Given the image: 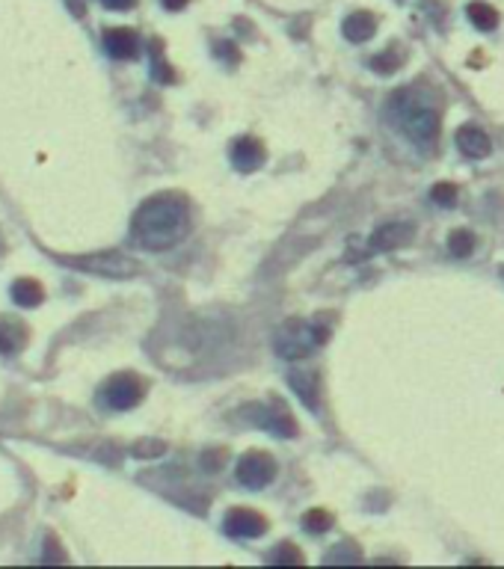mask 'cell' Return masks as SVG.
Instances as JSON below:
<instances>
[{"instance_id":"1","label":"cell","mask_w":504,"mask_h":569,"mask_svg":"<svg viewBox=\"0 0 504 569\" xmlns=\"http://www.w3.org/2000/svg\"><path fill=\"white\" fill-rule=\"evenodd\" d=\"M190 231V208L184 196L161 193L140 204L131 220V237L148 252H166L179 246Z\"/></svg>"},{"instance_id":"2","label":"cell","mask_w":504,"mask_h":569,"mask_svg":"<svg viewBox=\"0 0 504 569\" xmlns=\"http://www.w3.org/2000/svg\"><path fill=\"white\" fill-rule=\"evenodd\" d=\"M386 113H388V122H392L415 148L421 151L436 148L442 119H439V110L428 98H421L419 92H412V89H397V92L388 98Z\"/></svg>"},{"instance_id":"3","label":"cell","mask_w":504,"mask_h":569,"mask_svg":"<svg viewBox=\"0 0 504 569\" xmlns=\"http://www.w3.org/2000/svg\"><path fill=\"white\" fill-rule=\"evenodd\" d=\"M326 341V326L312 324V320H285L276 335H273V350H276L279 359H306L308 353H315L317 347Z\"/></svg>"},{"instance_id":"4","label":"cell","mask_w":504,"mask_h":569,"mask_svg":"<svg viewBox=\"0 0 504 569\" xmlns=\"http://www.w3.org/2000/svg\"><path fill=\"white\" fill-rule=\"evenodd\" d=\"M72 267H81L86 273L104 276V279H131V276L140 273V264L134 258L122 255V252H95V255H81V258H68Z\"/></svg>"},{"instance_id":"5","label":"cell","mask_w":504,"mask_h":569,"mask_svg":"<svg viewBox=\"0 0 504 569\" xmlns=\"http://www.w3.org/2000/svg\"><path fill=\"white\" fill-rule=\"evenodd\" d=\"M146 395V386L137 373H116L101 386L99 400L110 409H134Z\"/></svg>"},{"instance_id":"6","label":"cell","mask_w":504,"mask_h":569,"mask_svg":"<svg viewBox=\"0 0 504 569\" xmlns=\"http://www.w3.org/2000/svg\"><path fill=\"white\" fill-rule=\"evenodd\" d=\"M235 477H237V484L246 489H264L273 484V477H276V460L264 451H250L237 460Z\"/></svg>"},{"instance_id":"7","label":"cell","mask_w":504,"mask_h":569,"mask_svg":"<svg viewBox=\"0 0 504 569\" xmlns=\"http://www.w3.org/2000/svg\"><path fill=\"white\" fill-rule=\"evenodd\" d=\"M223 528L228 537H235V540H255L268 531V519H264L261 513L250 510V507H235V510L226 513Z\"/></svg>"},{"instance_id":"8","label":"cell","mask_w":504,"mask_h":569,"mask_svg":"<svg viewBox=\"0 0 504 569\" xmlns=\"http://www.w3.org/2000/svg\"><path fill=\"white\" fill-rule=\"evenodd\" d=\"M246 415H252L261 430H270L276 436H297V421L291 418V413L285 406L276 404V400H273V404H259Z\"/></svg>"},{"instance_id":"9","label":"cell","mask_w":504,"mask_h":569,"mask_svg":"<svg viewBox=\"0 0 504 569\" xmlns=\"http://www.w3.org/2000/svg\"><path fill=\"white\" fill-rule=\"evenodd\" d=\"M410 237H412L410 222H386V226H380L374 231V237H371V252H388V249L410 244Z\"/></svg>"},{"instance_id":"10","label":"cell","mask_w":504,"mask_h":569,"mask_svg":"<svg viewBox=\"0 0 504 569\" xmlns=\"http://www.w3.org/2000/svg\"><path fill=\"white\" fill-rule=\"evenodd\" d=\"M232 164L241 169V172H252V169H259L261 166V160H264V146L255 137H237L232 142Z\"/></svg>"},{"instance_id":"11","label":"cell","mask_w":504,"mask_h":569,"mask_svg":"<svg viewBox=\"0 0 504 569\" xmlns=\"http://www.w3.org/2000/svg\"><path fill=\"white\" fill-rule=\"evenodd\" d=\"M457 148L463 151L466 157L481 160V157H490L492 142L481 128H477V124H463V128L457 131Z\"/></svg>"},{"instance_id":"12","label":"cell","mask_w":504,"mask_h":569,"mask_svg":"<svg viewBox=\"0 0 504 569\" xmlns=\"http://www.w3.org/2000/svg\"><path fill=\"white\" fill-rule=\"evenodd\" d=\"M104 48H108L110 57H116V60H134L140 53V39L134 30L113 27V30L104 33Z\"/></svg>"},{"instance_id":"13","label":"cell","mask_w":504,"mask_h":569,"mask_svg":"<svg viewBox=\"0 0 504 569\" xmlns=\"http://www.w3.org/2000/svg\"><path fill=\"white\" fill-rule=\"evenodd\" d=\"M288 386L294 389V395L303 400L308 409H321V382H317V373H312V371H291L288 373Z\"/></svg>"},{"instance_id":"14","label":"cell","mask_w":504,"mask_h":569,"mask_svg":"<svg viewBox=\"0 0 504 569\" xmlns=\"http://www.w3.org/2000/svg\"><path fill=\"white\" fill-rule=\"evenodd\" d=\"M341 30L350 42H356V44L368 42V39H374V33H377V18L371 12H353L344 18Z\"/></svg>"},{"instance_id":"15","label":"cell","mask_w":504,"mask_h":569,"mask_svg":"<svg viewBox=\"0 0 504 569\" xmlns=\"http://www.w3.org/2000/svg\"><path fill=\"white\" fill-rule=\"evenodd\" d=\"M42 288H39V282H33V279H21V282H15L12 284V300L19 302L21 309H33V306H39L42 302Z\"/></svg>"},{"instance_id":"16","label":"cell","mask_w":504,"mask_h":569,"mask_svg":"<svg viewBox=\"0 0 504 569\" xmlns=\"http://www.w3.org/2000/svg\"><path fill=\"white\" fill-rule=\"evenodd\" d=\"M28 344V335H24V326L15 324H0V353H19L21 347Z\"/></svg>"},{"instance_id":"17","label":"cell","mask_w":504,"mask_h":569,"mask_svg":"<svg viewBox=\"0 0 504 569\" xmlns=\"http://www.w3.org/2000/svg\"><path fill=\"white\" fill-rule=\"evenodd\" d=\"M466 12L472 18V24L481 27V30H495V24H499V12H495L490 4H481V0H477V4H468Z\"/></svg>"},{"instance_id":"18","label":"cell","mask_w":504,"mask_h":569,"mask_svg":"<svg viewBox=\"0 0 504 569\" xmlns=\"http://www.w3.org/2000/svg\"><path fill=\"white\" fill-rule=\"evenodd\" d=\"M448 249L454 258H468L475 252V235L468 228H457L448 235Z\"/></svg>"},{"instance_id":"19","label":"cell","mask_w":504,"mask_h":569,"mask_svg":"<svg viewBox=\"0 0 504 569\" xmlns=\"http://www.w3.org/2000/svg\"><path fill=\"white\" fill-rule=\"evenodd\" d=\"M303 525H306V531L324 533V531L332 528V516L326 513V510H308V513L303 516Z\"/></svg>"},{"instance_id":"20","label":"cell","mask_w":504,"mask_h":569,"mask_svg":"<svg viewBox=\"0 0 504 569\" xmlns=\"http://www.w3.org/2000/svg\"><path fill=\"white\" fill-rule=\"evenodd\" d=\"M270 564H303V555L294 549V542H279L276 551H270Z\"/></svg>"},{"instance_id":"21","label":"cell","mask_w":504,"mask_h":569,"mask_svg":"<svg viewBox=\"0 0 504 569\" xmlns=\"http://www.w3.org/2000/svg\"><path fill=\"white\" fill-rule=\"evenodd\" d=\"M430 199L439 204V208H451V204L457 202V187L454 184H448V181H439V184H433V190H430Z\"/></svg>"},{"instance_id":"22","label":"cell","mask_w":504,"mask_h":569,"mask_svg":"<svg viewBox=\"0 0 504 569\" xmlns=\"http://www.w3.org/2000/svg\"><path fill=\"white\" fill-rule=\"evenodd\" d=\"M371 66H374L380 75H388V71H395L397 66H401V53L397 51H388L386 57H377V60H371Z\"/></svg>"},{"instance_id":"23","label":"cell","mask_w":504,"mask_h":569,"mask_svg":"<svg viewBox=\"0 0 504 569\" xmlns=\"http://www.w3.org/2000/svg\"><path fill=\"white\" fill-rule=\"evenodd\" d=\"M166 445L157 442V439H143L134 445V457H157V453H164Z\"/></svg>"},{"instance_id":"24","label":"cell","mask_w":504,"mask_h":569,"mask_svg":"<svg viewBox=\"0 0 504 569\" xmlns=\"http://www.w3.org/2000/svg\"><path fill=\"white\" fill-rule=\"evenodd\" d=\"M341 549H348V542H344ZM359 557H362L359 551H353V555H344V551L335 549V551H330V555H326L324 560H326V564H344V560H359Z\"/></svg>"},{"instance_id":"25","label":"cell","mask_w":504,"mask_h":569,"mask_svg":"<svg viewBox=\"0 0 504 569\" xmlns=\"http://www.w3.org/2000/svg\"><path fill=\"white\" fill-rule=\"evenodd\" d=\"M101 4L108 6V9H116V12H122V9H131V6H134L137 0H101Z\"/></svg>"},{"instance_id":"26","label":"cell","mask_w":504,"mask_h":569,"mask_svg":"<svg viewBox=\"0 0 504 569\" xmlns=\"http://www.w3.org/2000/svg\"><path fill=\"white\" fill-rule=\"evenodd\" d=\"M164 6H166V9H172V12H179V9L188 6V0H164Z\"/></svg>"}]
</instances>
